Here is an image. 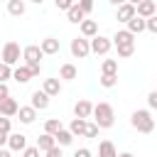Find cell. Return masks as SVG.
<instances>
[{
  "mask_svg": "<svg viewBox=\"0 0 157 157\" xmlns=\"http://www.w3.org/2000/svg\"><path fill=\"white\" fill-rule=\"evenodd\" d=\"M93 123H96L101 130H103V128H113V123H115V110H113V105L105 103V101L96 103V105H93Z\"/></svg>",
  "mask_w": 157,
  "mask_h": 157,
  "instance_id": "1",
  "label": "cell"
},
{
  "mask_svg": "<svg viewBox=\"0 0 157 157\" xmlns=\"http://www.w3.org/2000/svg\"><path fill=\"white\" fill-rule=\"evenodd\" d=\"M130 123H132V128H135L137 132H152V130H155V118H152V113L145 110V108L135 110V113L130 115Z\"/></svg>",
  "mask_w": 157,
  "mask_h": 157,
  "instance_id": "2",
  "label": "cell"
},
{
  "mask_svg": "<svg viewBox=\"0 0 157 157\" xmlns=\"http://www.w3.org/2000/svg\"><path fill=\"white\" fill-rule=\"evenodd\" d=\"M69 49H71V54H74L76 59H86V56L91 54V39H86V37H74Z\"/></svg>",
  "mask_w": 157,
  "mask_h": 157,
  "instance_id": "3",
  "label": "cell"
},
{
  "mask_svg": "<svg viewBox=\"0 0 157 157\" xmlns=\"http://www.w3.org/2000/svg\"><path fill=\"white\" fill-rule=\"evenodd\" d=\"M20 56H22V49H20L17 42H7V44L2 47V64L15 66V64L20 61Z\"/></svg>",
  "mask_w": 157,
  "mask_h": 157,
  "instance_id": "4",
  "label": "cell"
},
{
  "mask_svg": "<svg viewBox=\"0 0 157 157\" xmlns=\"http://www.w3.org/2000/svg\"><path fill=\"white\" fill-rule=\"evenodd\" d=\"M110 47H113V39H110V37L96 34V37L91 39V52H93V54H101V56H105V54L110 52Z\"/></svg>",
  "mask_w": 157,
  "mask_h": 157,
  "instance_id": "5",
  "label": "cell"
},
{
  "mask_svg": "<svg viewBox=\"0 0 157 157\" xmlns=\"http://www.w3.org/2000/svg\"><path fill=\"white\" fill-rule=\"evenodd\" d=\"M74 115H76V118H81V120H88V118L93 115V103H91V101H86V98L76 101V105H74Z\"/></svg>",
  "mask_w": 157,
  "mask_h": 157,
  "instance_id": "6",
  "label": "cell"
},
{
  "mask_svg": "<svg viewBox=\"0 0 157 157\" xmlns=\"http://www.w3.org/2000/svg\"><path fill=\"white\" fill-rule=\"evenodd\" d=\"M42 56H44V52L39 49V44H27V47L22 49V59H25L27 64H37Z\"/></svg>",
  "mask_w": 157,
  "mask_h": 157,
  "instance_id": "7",
  "label": "cell"
},
{
  "mask_svg": "<svg viewBox=\"0 0 157 157\" xmlns=\"http://www.w3.org/2000/svg\"><path fill=\"white\" fill-rule=\"evenodd\" d=\"M7 147H10L12 152H25V150H27V137H25L22 132H10Z\"/></svg>",
  "mask_w": 157,
  "mask_h": 157,
  "instance_id": "8",
  "label": "cell"
},
{
  "mask_svg": "<svg viewBox=\"0 0 157 157\" xmlns=\"http://www.w3.org/2000/svg\"><path fill=\"white\" fill-rule=\"evenodd\" d=\"M137 17H142V20H150L152 15H157V2L155 0H142L137 7Z\"/></svg>",
  "mask_w": 157,
  "mask_h": 157,
  "instance_id": "9",
  "label": "cell"
},
{
  "mask_svg": "<svg viewBox=\"0 0 157 157\" xmlns=\"http://www.w3.org/2000/svg\"><path fill=\"white\" fill-rule=\"evenodd\" d=\"M17 110H20V105H17V101L15 98H5V101H0V115H5V118H12V115H17Z\"/></svg>",
  "mask_w": 157,
  "mask_h": 157,
  "instance_id": "10",
  "label": "cell"
},
{
  "mask_svg": "<svg viewBox=\"0 0 157 157\" xmlns=\"http://www.w3.org/2000/svg\"><path fill=\"white\" fill-rule=\"evenodd\" d=\"M34 110H47L49 108V96L44 93V91H34L32 93V103H29Z\"/></svg>",
  "mask_w": 157,
  "mask_h": 157,
  "instance_id": "11",
  "label": "cell"
},
{
  "mask_svg": "<svg viewBox=\"0 0 157 157\" xmlns=\"http://www.w3.org/2000/svg\"><path fill=\"white\" fill-rule=\"evenodd\" d=\"M135 15H137V10H135V5H130V2H125V5L118 7V22H125V25H128Z\"/></svg>",
  "mask_w": 157,
  "mask_h": 157,
  "instance_id": "12",
  "label": "cell"
},
{
  "mask_svg": "<svg viewBox=\"0 0 157 157\" xmlns=\"http://www.w3.org/2000/svg\"><path fill=\"white\" fill-rule=\"evenodd\" d=\"M110 39H113V44H115V47H120V44H135V34H132V32H128V29H118Z\"/></svg>",
  "mask_w": 157,
  "mask_h": 157,
  "instance_id": "13",
  "label": "cell"
},
{
  "mask_svg": "<svg viewBox=\"0 0 157 157\" xmlns=\"http://www.w3.org/2000/svg\"><path fill=\"white\" fill-rule=\"evenodd\" d=\"M39 49H42L44 54H59L61 44H59V39H54V37H44V39L39 42Z\"/></svg>",
  "mask_w": 157,
  "mask_h": 157,
  "instance_id": "14",
  "label": "cell"
},
{
  "mask_svg": "<svg viewBox=\"0 0 157 157\" xmlns=\"http://www.w3.org/2000/svg\"><path fill=\"white\" fill-rule=\"evenodd\" d=\"M42 91H44L49 98H52V96H59V93H61V81H59V78H44Z\"/></svg>",
  "mask_w": 157,
  "mask_h": 157,
  "instance_id": "15",
  "label": "cell"
},
{
  "mask_svg": "<svg viewBox=\"0 0 157 157\" xmlns=\"http://www.w3.org/2000/svg\"><path fill=\"white\" fill-rule=\"evenodd\" d=\"M37 147H39V152H49L52 147H56V137L49 135V132H42L37 137Z\"/></svg>",
  "mask_w": 157,
  "mask_h": 157,
  "instance_id": "16",
  "label": "cell"
},
{
  "mask_svg": "<svg viewBox=\"0 0 157 157\" xmlns=\"http://www.w3.org/2000/svg\"><path fill=\"white\" fill-rule=\"evenodd\" d=\"M78 27H81V34H83L86 39H88V37L93 39V37L98 34V22H96V20H83Z\"/></svg>",
  "mask_w": 157,
  "mask_h": 157,
  "instance_id": "17",
  "label": "cell"
},
{
  "mask_svg": "<svg viewBox=\"0 0 157 157\" xmlns=\"http://www.w3.org/2000/svg\"><path fill=\"white\" fill-rule=\"evenodd\" d=\"M17 115H20V123H25V125H29V123H34V118H37V110H34L32 105H20V110H17Z\"/></svg>",
  "mask_w": 157,
  "mask_h": 157,
  "instance_id": "18",
  "label": "cell"
},
{
  "mask_svg": "<svg viewBox=\"0 0 157 157\" xmlns=\"http://www.w3.org/2000/svg\"><path fill=\"white\" fill-rule=\"evenodd\" d=\"M25 10H27L25 0H7V12H10L12 17H22Z\"/></svg>",
  "mask_w": 157,
  "mask_h": 157,
  "instance_id": "19",
  "label": "cell"
},
{
  "mask_svg": "<svg viewBox=\"0 0 157 157\" xmlns=\"http://www.w3.org/2000/svg\"><path fill=\"white\" fill-rule=\"evenodd\" d=\"M147 29V20H142V17H132L130 22H128V32H132V34H140V32H145Z\"/></svg>",
  "mask_w": 157,
  "mask_h": 157,
  "instance_id": "20",
  "label": "cell"
},
{
  "mask_svg": "<svg viewBox=\"0 0 157 157\" xmlns=\"http://www.w3.org/2000/svg\"><path fill=\"white\" fill-rule=\"evenodd\" d=\"M78 76V69L74 66V64H61V69H59V78H64V81H74Z\"/></svg>",
  "mask_w": 157,
  "mask_h": 157,
  "instance_id": "21",
  "label": "cell"
},
{
  "mask_svg": "<svg viewBox=\"0 0 157 157\" xmlns=\"http://www.w3.org/2000/svg\"><path fill=\"white\" fill-rule=\"evenodd\" d=\"M12 78L17 81V83H27L29 78H32V71H29V66L25 64V66H17L15 71H12Z\"/></svg>",
  "mask_w": 157,
  "mask_h": 157,
  "instance_id": "22",
  "label": "cell"
},
{
  "mask_svg": "<svg viewBox=\"0 0 157 157\" xmlns=\"http://www.w3.org/2000/svg\"><path fill=\"white\" fill-rule=\"evenodd\" d=\"M98 157H118L115 145H113L110 140H103V142L98 145Z\"/></svg>",
  "mask_w": 157,
  "mask_h": 157,
  "instance_id": "23",
  "label": "cell"
},
{
  "mask_svg": "<svg viewBox=\"0 0 157 157\" xmlns=\"http://www.w3.org/2000/svg\"><path fill=\"white\" fill-rule=\"evenodd\" d=\"M54 137H56V145H59V147H66V145H71V142H74V135H71V130H69V128H61Z\"/></svg>",
  "mask_w": 157,
  "mask_h": 157,
  "instance_id": "24",
  "label": "cell"
},
{
  "mask_svg": "<svg viewBox=\"0 0 157 157\" xmlns=\"http://www.w3.org/2000/svg\"><path fill=\"white\" fill-rule=\"evenodd\" d=\"M66 17H69V22H74V25H81V22L86 20V15H83V10L78 7V2H76L69 12H66Z\"/></svg>",
  "mask_w": 157,
  "mask_h": 157,
  "instance_id": "25",
  "label": "cell"
},
{
  "mask_svg": "<svg viewBox=\"0 0 157 157\" xmlns=\"http://www.w3.org/2000/svg\"><path fill=\"white\" fill-rule=\"evenodd\" d=\"M86 125H88V120L74 118V120H71V125H69V130H71V135H74V137H76V135H86Z\"/></svg>",
  "mask_w": 157,
  "mask_h": 157,
  "instance_id": "26",
  "label": "cell"
},
{
  "mask_svg": "<svg viewBox=\"0 0 157 157\" xmlns=\"http://www.w3.org/2000/svg\"><path fill=\"white\" fill-rule=\"evenodd\" d=\"M61 128H64V125H61V120H59V118H49V120L44 123V132H49V135H56Z\"/></svg>",
  "mask_w": 157,
  "mask_h": 157,
  "instance_id": "27",
  "label": "cell"
},
{
  "mask_svg": "<svg viewBox=\"0 0 157 157\" xmlns=\"http://www.w3.org/2000/svg\"><path fill=\"white\" fill-rule=\"evenodd\" d=\"M98 81H101V86H103V88H113V86L118 83V74H101V78H98Z\"/></svg>",
  "mask_w": 157,
  "mask_h": 157,
  "instance_id": "28",
  "label": "cell"
},
{
  "mask_svg": "<svg viewBox=\"0 0 157 157\" xmlns=\"http://www.w3.org/2000/svg\"><path fill=\"white\" fill-rule=\"evenodd\" d=\"M101 71L103 74H118V59H105L101 64Z\"/></svg>",
  "mask_w": 157,
  "mask_h": 157,
  "instance_id": "29",
  "label": "cell"
},
{
  "mask_svg": "<svg viewBox=\"0 0 157 157\" xmlns=\"http://www.w3.org/2000/svg\"><path fill=\"white\" fill-rule=\"evenodd\" d=\"M135 54V44H120L118 47V56L120 59H128V56H132Z\"/></svg>",
  "mask_w": 157,
  "mask_h": 157,
  "instance_id": "30",
  "label": "cell"
},
{
  "mask_svg": "<svg viewBox=\"0 0 157 157\" xmlns=\"http://www.w3.org/2000/svg\"><path fill=\"white\" fill-rule=\"evenodd\" d=\"M10 76H12V66H7V64H0V83H5Z\"/></svg>",
  "mask_w": 157,
  "mask_h": 157,
  "instance_id": "31",
  "label": "cell"
},
{
  "mask_svg": "<svg viewBox=\"0 0 157 157\" xmlns=\"http://www.w3.org/2000/svg\"><path fill=\"white\" fill-rule=\"evenodd\" d=\"M54 5H56V10H66V12H69L76 2H74V0H54Z\"/></svg>",
  "mask_w": 157,
  "mask_h": 157,
  "instance_id": "32",
  "label": "cell"
},
{
  "mask_svg": "<svg viewBox=\"0 0 157 157\" xmlns=\"http://www.w3.org/2000/svg\"><path fill=\"white\" fill-rule=\"evenodd\" d=\"M98 130H101V128H98L96 123H88V125H86V135H83V137H98Z\"/></svg>",
  "mask_w": 157,
  "mask_h": 157,
  "instance_id": "33",
  "label": "cell"
},
{
  "mask_svg": "<svg viewBox=\"0 0 157 157\" xmlns=\"http://www.w3.org/2000/svg\"><path fill=\"white\" fill-rule=\"evenodd\" d=\"M10 128H12V123H10V118H5V115H0V130L10 135Z\"/></svg>",
  "mask_w": 157,
  "mask_h": 157,
  "instance_id": "34",
  "label": "cell"
},
{
  "mask_svg": "<svg viewBox=\"0 0 157 157\" xmlns=\"http://www.w3.org/2000/svg\"><path fill=\"white\" fill-rule=\"evenodd\" d=\"M78 7L83 10V15H88L93 10V0H78Z\"/></svg>",
  "mask_w": 157,
  "mask_h": 157,
  "instance_id": "35",
  "label": "cell"
},
{
  "mask_svg": "<svg viewBox=\"0 0 157 157\" xmlns=\"http://www.w3.org/2000/svg\"><path fill=\"white\" fill-rule=\"evenodd\" d=\"M147 105H150L152 110H157V91H150V96H147Z\"/></svg>",
  "mask_w": 157,
  "mask_h": 157,
  "instance_id": "36",
  "label": "cell"
},
{
  "mask_svg": "<svg viewBox=\"0 0 157 157\" xmlns=\"http://www.w3.org/2000/svg\"><path fill=\"white\" fill-rule=\"evenodd\" d=\"M147 32H152V34H157V15H152V17L147 20Z\"/></svg>",
  "mask_w": 157,
  "mask_h": 157,
  "instance_id": "37",
  "label": "cell"
},
{
  "mask_svg": "<svg viewBox=\"0 0 157 157\" xmlns=\"http://www.w3.org/2000/svg\"><path fill=\"white\" fill-rule=\"evenodd\" d=\"M22 157H39V147L34 145V147H27L25 152H22Z\"/></svg>",
  "mask_w": 157,
  "mask_h": 157,
  "instance_id": "38",
  "label": "cell"
},
{
  "mask_svg": "<svg viewBox=\"0 0 157 157\" xmlns=\"http://www.w3.org/2000/svg\"><path fill=\"white\" fill-rule=\"evenodd\" d=\"M27 66H29L32 76H39V71H42V61H37V64H27Z\"/></svg>",
  "mask_w": 157,
  "mask_h": 157,
  "instance_id": "39",
  "label": "cell"
},
{
  "mask_svg": "<svg viewBox=\"0 0 157 157\" xmlns=\"http://www.w3.org/2000/svg\"><path fill=\"white\" fill-rule=\"evenodd\" d=\"M44 155H47V157H64V155H61V147H59V145H56V147H52V150H49V152H44Z\"/></svg>",
  "mask_w": 157,
  "mask_h": 157,
  "instance_id": "40",
  "label": "cell"
},
{
  "mask_svg": "<svg viewBox=\"0 0 157 157\" xmlns=\"http://www.w3.org/2000/svg\"><path fill=\"white\" fill-rule=\"evenodd\" d=\"M10 96V88H7V83H0V101H5Z\"/></svg>",
  "mask_w": 157,
  "mask_h": 157,
  "instance_id": "41",
  "label": "cell"
},
{
  "mask_svg": "<svg viewBox=\"0 0 157 157\" xmlns=\"http://www.w3.org/2000/svg\"><path fill=\"white\" fill-rule=\"evenodd\" d=\"M74 157H91V150L81 147V150H76V152H74Z\"/></svg>",
  "mask_w": 157,
  "mask_h": 157,
  "instance_id": "42",
  "label": "cell"
},
{
  "mask_svg": "<svg viewBox=\"0 0 157 157\" xmlns=\"http://www.w3.org/2000/svg\"><path fill=\"white\" fill-rule=\"evenodd\" d=\"M7 137H10V135H7V132H2V130H0V147H2V145H7Z\"/></svg>",
  "mask_w": 157,
  "mask_h": 157,
  "instance_id": "43",
  "label": "cell"
},
{
  "mask_svg": "<svg viewBox=\"0 0 157 157\" xmlns=\"http://www.w3.org/2000/svg\"><path fill=\"white\" fill-rule=\"evenodd\" d=\"M108 2H113V5H118V7H120V5H125L128 0H108Z\"/></svg>",
  "mask_w": 157,
  "mask_h": 157,
  "instance_id": "44",
  "label": "cell"
},
{
  "mask_svg": "<svg viewBox=\"0 0 157 157\" xmlns=\"http://www.w3.org/2000/svg\"><path fill=\"white\" fill-rule=\"evenodd\" d=\"M10 152H12V150H0V157H12Z\"/></svg>",
  "mask_w": 157,
  "mask_h": 157,
  "instance_id": "45",
  "label": "cell"
},
{
  "mask_svg": "<svg viewBox=\"0 0 157 157\" xmlns=\"http://www.w3.org/2000/svg\"><path fill=\"white\" fill-rule=\"evenodd\" d=\"M118 157H135V155H130V152H120Z\"/></svg>",
  "mask_w": 157,
  "mask_h": 157,
  "instance_id": "46",
  "label": "cell"
},
{
  "mask_svg": "<svg viewBox=\"0 0 157 157\" xmlns=\"http://www.w3.org/2000/svg\"><path fill=\"white\" fill-rule=\"evenodd\" d=\"M128 2H130V5H135V7H137V5H140V2H142V0H128Z\"/></svg>",
  "mask_w": 157,
  "mask_h": 157,
  "instance_id": "47",
  "label": "cell"
},
{
  "mask_svg": "<svg viewBox=\"0 0 157 157\" xmlns=\"http://www.w3.org/2000/svg\"><path fill=\"white\" fill-rule=\"evenodd\" d=\"M29 2H34V5H42V2H44V0H29Z\"/></svg>",
  "mask_w": 157,
  "mask_h": 157,
  "instance_id": "48",
  "label": "cell"
},
{
  "mask_svg": "<svg viewBox=\"0 0 157 157\" xmlns=\"http://www.w3.org/2000/svg\"><path fill=\"white\" fill-rule=\"evenodd\" d=\"M0 64H2V52H0Z\"/></svg>",
  "mask_w": 157,
  "mask_h": 157,
  "instance_id": "49",
  "label": "cell"
},
{
  "mask_svg": "<svg viewBox=\"0 0 157 157\" xmlns=\"http://www.w3.org/2000/svg\"><path fill=\"white\" fill-rule=\"evenodd\" d=\"M155 91H157V88H155Z\"/></svg>",
  "mask_w": 157,
  "mask_h": 157,
  "instance_id": "50",
  "label": "cell"
},
{
  "mask_svg": "<svg viewBox=\"0 0 157 157\" xmlns=\"http://www.w3.org/2000/svg\"><path fill=\"white\" fill-rule=\"evenodd\" d=\"M155 2H157V0H155Z\"/></svg>",
  "mask_w": 157,
  "mask_h": 157,
  "instance_id": "51",
  "label": "cell"
}]
</instances>
